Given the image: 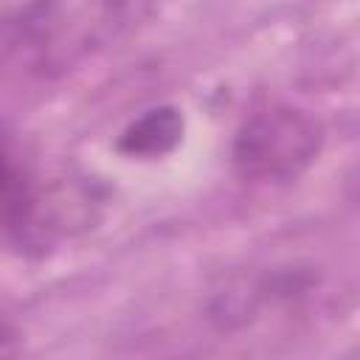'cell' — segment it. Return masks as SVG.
I'll return each mask as SVG.
<instances>
[{
    "label": "cell",
    "instance_id": "cell-2",
    "mask_svg": "<svg viewBox=\"0 0 360 360\" xmlns=\"http://www.w3.org/2000/svg\"><path fill=\"white\" fill-rule=\"evenodd\" d=\"M107 188L87 174L59 177L48 186L37 183L0 228L22 256H45L59 242L93 231L107 208Z\"/></svg>",
    "mask_w": 360,
    "mask_h": 360
},
{
    "label": "cell",
    "instance_id": "cell-5",
    "mask_svg": "<svg viewBox=\"0 0 360 360\" xmlns=\"http://www.w3.org/2000/svg\"><path fill=\"white\" fill-rule=\"evenodd\" d=\"M59 20V0H22L0 14V68L42 48Z\"/></svg>",
    "mask_w": 360,
    "mask_h": 360
},
{
    "label": "cell",
    "instance_id": "cell-4",
    "mask_svg": "<svg viewBox=\"0 0 360 360\" xmlns=\"http://www.w3.org/2000/svg\"><path fill=\"white\" fill-rule=\"evenodd\" d=\"M186 138V115L177 104H158L132 118L118 135L112 149L127 160H163Z\"/></svg>",
    "mask_w": 360,
    "mask_h": 360
},
{
    "label": "cell",
    "instance_id": "cell-8",
    "mask_svg": "<svg viewBox=\"0 0 360 360\" xmlns=\"http://www.w3.org/2000/svg\"><path fill=\"white\" fill-rule=\"evenodd\" d=\"M20 349H22L20 329L8 318H0V357H14L20 354Z\"/></svg>",
    "mask_w": 360,
    "mask_h": 360
},
{
    "label": "cell",
    "instance_id": "cell-1",
    "mask_svg": "<svg viewBox=\"0 0 360 360\" xmlns=\"http://www.w3.org/2000/svg\"><path fill=\"white\" fill-rule=\"evenodd\" d=\"M326 129L321 118L295 104H270L250 112L231 141V169L256 186H287L321 155Z\"/></svg>",
    "mask_w": 360,
    "mask_h": 360
},
{
    "label": "cell",
    "instance_id": "cell-3",
    "mask_svg": "<svg viewBox=\"0 0 360 360\" xmlns=\"http://www.w3.org/2000/svg\"><path fill=\"white\" fill-rule=\"evenodd\" d=\"M315 284H318V273H312V267H298V264L276 267L259 276L256 281H250V287H233L217 292L214 301L208 304V318L219 329H239L248 326L259 309L273 304H292L304 298Z\"/></svg>",
    "mask_w": 360,
    "mask_h": 360
},
{
    "label": "cell",
    "instance_id": "cell-7",
    "mask_svg": "<svg viewBox=\"0 0 360 360\" xmlns=\"http://www.w3.org/2000/svg\"><path fill=\"white\" fill-rule=\"evenodd\" d=\"M158 0H104L101 3V25H107L112 34L127 31L146 20L152 14Z\"/></svg>",
    "mask_w": 360,
    "mask_h": 360
},
{
    "label": "cell",
    "instance_id": "cell-6",
    "mask_svg": "<svg viewBox=\"0 0 360 360\" xmlns=\"http://www.w3.org/2000/svg\"><path fill=\"white\" fill-rule=\"evenodd\" d=\"M37 186L34 166L22 149L17 132L0 121V225L22 205Z\"/></svg>",
    "mask_w": 360,
    "mask_h": 360
}]
</instances>
